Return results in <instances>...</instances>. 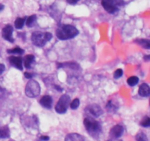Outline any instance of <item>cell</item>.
Segmentation results:
<instances>
[{
	"instance_id": "1f68e13d",
	"label": "cell",
	"mask_w": 150,
	"mask_h": 141,
	"mask_svg": "<svg viewBox=\"0 0 150 141\" xmlns=\"http://www.w3.org/2000/svg\"><path fill=\"white\" fill-rule=\"evenodd\" d=\"M54 87H55V89L57 90H59V92H62V91L63 90L62 88L61 87L59 86V85H55V86H54Z\"/></svg>"
},
{
	"instance_id": "4fadbf2b",
	"label": "cell",
	"mask_w": 150,
	"mask_h": 141,
	"mask_svg": "<svg viewBox=\"0 0 150 141\" xmlns=\"http://www.w3.org/2000/svg\"><path fill=\"white\" fill-rule=\"evenodd\" d=\"M23 63H24V66L26 67V68L31 69L35 63V56L32 54H28V55L25 56Z\"/></svg>"
},
{
	"instance_id": "9a60e30c",
	"label": "cell",
	"mask_w": 150,
	"mask_h": 141,
	"mask_svg": "<svg viewBox=\"0 0 150 141\" xmlns=\"http://www.w3.org/2000/svg\"><path fill=\"white\" fill-rule=\"evenodd\" d=\"M106 110L108 113H116L119 109V104L113 100H109L106 104Z\"/></svg>"
},
{
	"instance_id": "d6986e66",
	"label": "cell",
	"mask_w": 150,
	"mask_h": 141,
	"mask_svg": "<svg viewBox=\"0 0 150 141\" xmlns=\"http://www.w3.org/2000/svg\"><path fill=\"white\" fill-rule=\"evenodd\" d=\"M7 51L8 54H23L24 53V50L18 46H16L15 48H11V49H7Z\"/></svg>"
},
{
	"instance_id": "2e32d148",
	"label": "cell",
	"mask_w": 150,
	"mask_h": 141,
	"mask_svg": "<svg viewBox=\"0 0 150 141\" xmlns=\"http://www.w3.org/2000/svg\"><path fill=\"white\" fill-rule=\"evenodd\" d=\"M36 22H37V16L36 15H32V16L26 18L25 24H26V25L28 26V27H33V26L36 24Z\"/></svg>"
},
{
	"instance_id": "5bb4252c",
	"label": "cell",
	"mask_w": 150,
	"mask_h": 141,
	"mask_svg": "<svg viewBox=\"0 0 150 141\" xmlns=\"http://www.w3.org/2000/svg\"><path fill=\"white\" fill-rule=\"evenodd\" d=\"M139 94L142 97H148L150 95L149 86L146 83H143L140 85L139 89Z\"/></svg>"
},
{
	"instance_id": "7c38bea8",
	"label": "cell",
	"mask_w": 150,
	"mask_h": 141,
	"mask_svg": "<svg viewBox=\"0 0 150 141\" xmlns=\"http://www.w3.org/2000/svg\"><path fill=\"white\" fill-rule=\"evenodd\" d=\"M65 141H87L86 138L83 135L77 133H70L65 137Z\"/></svg>"
},
{
	"instance_id": "44dd1931",
	"label": "cell",
	"mask_w": 150,
	"mask_h": 141,
	"mask_svg": "<svg viewBox=\"0 0 150 141\" xmlns=\"http://www.w3.org/2000/svg\"><path fill=\"white\" fill-rule=\"evenodd\" d=\"M127 84H128L130 86L133 87L139 83V77H137V76H130V77H129L128 79H127Z\"/></svg>"
},
{
	"instance_id": "603a6c76",
	"label": "cell",
	"mask_w": 150,
	"mask_h": 141,
	"mask_svg": "<svg viewBox=\"0 0 150 141\" xmlns=\"http://www.w3.org/2000/svg\"><path fill=\"white\" fill-rule=\"evenodd\" d=\"M79 104H80V100L79 98H75L71 103H70V108L72 110H76L79 107Z\"/></svg>"
},
{
	"instance_id": "cb8c5ba5",
	"label": "cell",
	"mask_w": 150,
	"mask_h": 141,
	"mask_svg": "<svg viewBox=\"0 0 150 141\" xmlns=\"http://www.w3.org/2000/svg\"><path fill=\"white\" fill-rule=\"evenodd\" d=\"M141 125L144 127H149L150 126V118L148 116L144 117L143 120L141 121Z\"/></svg>"
},
{
	"instance_id": "4dcf8cb0",
	"label": "cell",
	"mask_w": 150,
	"mask_h": 141,
	"mask_svg": "<svg viewBox=\"0 0 150 141\" xmlns=\"http://www.w3.org/2000/svg\"><path fill=\"white\" fill-rule=\"evenodd\" d=\"M4 90L2 89L1 88H0V100L4 97Z\"/></svg>"
},
{
	"instance_id": "836d02e7",
	"label": "cell",
	"mask_w": 150,
	"mask_h": 141,
	"mask_svg": "<svg viewBox=\"0 0 150 141\" xmlns=\"http://www.w3.org/2000/svg\"><path fill=\"white\" fill-rule=\"evenodd\" d=\"M149 58H150L149 55H147V56H145V57H144V60H146V61H149Z\"/></svg>"
},
{
	"instance_id": "277c9868",
	"label": "cell",
	"mask_w": 150,
	"mask_h": 141,
	"mask_svg": "<svg viewBox=\"0 0 150 141\" xmlns=\"http://www.w3.org/2000/svg\"><path fill=\"white\" fill-rule=\"evenodd\" d=\"M25 93L29 98H36L40 93V86L35 80H30L26 85Z\"/></svg>"
},
{
	"instance_id": "30bf717a",
	"label": "cell",
	"mask_w": 150,
	"mask_h": 141,
	"mask_svg": "<svg viewBox=\"0 0 150 141\" xmlns=\"http://www.w3.org/2000/svg\"><path fill=\"white\" fill-rule=\"evenodd\" d=\"M9 62L13 67L16 68L18 70H23V60L20 57H16V56H11L9 57Z\"/></svg>"
},
{
	"instance_id": "3957f363",
	"label": "cell",
	"mask_w": 150,
	"mask_h": 141,
	"mask_svg": "<svg viewBox=\"0 0 150 141\" xmlns=\"http://www.w3.org/2000/svg\"><path fill=\"white\" fill-rule=\"evenodd\" d=\"M52 39V34L50 32H42L36 31L32 34L31 40L32 43L38 47H42L48 41Z\"/></svg>"
},
{
	"instance_id": "e0dca14e",
	"label": "cell",
	"mask_w": 150,
	"mask_h": 141,
	"mask_svg": "<svg viewBox=\"0 0 150 141\" xmlns=\"http://www.w3.org/2000/svg\"><path fill=\"white\" fill-rule=\"evenodd\" d=\"M10 135V129L7 126H4L0 127V138H8Z\"/></svg>"
},
{
	"instance_id": "484cf974",
	"label": "cell",
	"mask_w": 150,
	"mask_h": 141,
	"mask_svg": "<svg viewBox=\"0 0 150 141\" xmlns=\"http://www.w3.org/2000/svg\"><path fill=\"white\" fill-rule=\"evenodd\" d=\"M114 3H115V4L117 5V7H118V8H120V7H124V5L125 4V2L124 0H114Z\"/></svg>"
},
{
	"instance_id": "4316f807",
	"label": "cell",
	"mask_w": 150,
	"mask_h": 141,
	"mask_svg": "<svg viewBox=\"0 0 150 141\" xmlns=\"http://www.w3.org/2000/svg\"><path fill=\"white\" fill-rule=\"evenodd\" d=\"M79 1H80V0H67V2L68 3V4H72V5H74V4H77Z\"/></svg>"
},
{
	"instance_id": "52a82bcc",
	"label": "cell",
	"mask_w": 150,
	"mask_h": 141,
	"mask_svg": "<svg viewBox=\"0 0 150 141\" xmlns=\"http://www.w3.org/2000/svg\"><path fill=\"white\" fill-rule=\"evenodd\" d=\"M101 4L105 11L109 14H115L120 10L115 4L114 0H101Z\"/></svg>"
},
{
	"instance_id": "e575fe53",
	"label": "cell",
	"mask_w": 150,
	"mask_h": 141,
	"mask_svg": "<svg viewBox=\"0 0 150 141\" xmlns=\"http://www.w3.org/2000/svg\"><path fill=\"white\" fill-rule=\"evenodd\" d=\"M11 141H14V140H11Z\"/></svg>"
},
{
	"instance_id": "7a4b0ae2",
	"label": "cell",
	"mask_w": 150,
	"mask_h": 141,
	"mask_svg": "<svg viewBox=\"0 0 150 141\" xmlns=\"http://www.w3.org/2000/svg\"><path fill=\"white\" fill-rule=\"evenodd\" d=\"M83 125L90 136L94 138L99 137L102 132V126L99 121L95 120L94 118L88 116L83 120Z\"/></svg>"
},
{
	"instance_id": "d6a6232c",
	"label": "cell",
	"mask_w": 150,
	"mask_h": 141,
	"mask_svg": "<svg viewBox=\"0 0 150 141\" xmlns=\"http://www.w3.org/2000/svg\"><path fill=\"white\" fill-rule=\"evenodd\" d=\"M4 4H0V12L2 11V10H4Z\"/></svg>"
},
{
	"instance_id": "ffe728a7",
	"label": "cell",
	"mask_w": 150,
	"mask_h": 141,
	"mask_svg": "<svg viewBox=\"0 0 150 141\" xmlns=\"http://www.w3.org/2000/svg\"><path fill=\"white\" fill-rule=\"evenodd\" d=\"M137 43L140 46H142L143 48L149 49L150 48V41L148 39H140L137 41Z\"/></svg>"
},
{
	"instance_id": "5b68a950",
	"label": "cell",
	"mask_w": 150,
	"mask_h": 141,
	"mask_svg": "<svg viewBox=\"0 0 150 141\" xmlns=\"http://www.w3.org/2000/svg\"><path fill=\"white\" fill-rule=\"evenodd\" d=\"M70 103V97L67 94H64L59 99L55 106V110L59 114H64L67 112Z\"/></svg>"
},
{
	"instance_id": "f1b7e54d",
	"label": "cell",
	"mask_w": 150,
	"mask_h": 141,
	"mask_svg": "<svg viewBox=\"0 0 150 141\" xmlns=\"http://www.w3.org/2000/svg\"><path fill=\"white\" fill-rule=\"evenodd\" d=\"M4 70H5V66H4V65L0 63V75L2 74Z\"/></svg>"
},
{
	"instance_id": "d4e9b609",
	"label": "cell",
	"mask_w": 150,
	"mask_h": 141,
	"mask_svg": "<svg viewBox=\"0 0 150 141\" xmlns=\"http://www.w3.org/2000/svg\"><path fill=\"white\" fill-rule=\"evenodd\" d=\"M123 75V70L122 69L119 68L114 73V79H119V78L122 77Z\"/></svg>"
},
{
	"instance_id": "6da1fadb",
	"label": "cell",
	"mask_w": 150,
	"mask_h": 141,
	"mask_svg": "<svg viewBox=\"0 0 150 141\" xmlns=\"http://www.w3.org/2000/svg\"><path fill=\"white\" fill-rule=\"evenodd\" d=\"M79 34V31L77 28L70 24L60 25L56 30L57 37L62 41L72 39L77 36Z\"/></svg>"
},
{
	"instance_id": "f546056e",
	"label": "cell",
	"mask_w": 150,
	"mask_h": 141,
	"mask_svg": "<svg viewBox=\"0 0 150 141\" xmlns=\"http://www.w3.org/2000/svg\"><path fill=\"white\" fill-rule=\"evenodd\" d=\"M50 137L48 136H46V135H45V136H41L40 137V140L42 141H48L49 140Z\"/></svg>"
},
{
	"instance_id": "7402d4cb",
	"label": "cell",
	"mask_w": 150,
	"mask_h": 141,
	"mask_svg": "<svg viewBox=\"0 0 150 141\" xmlns=\"http://www.w3.org/2000/svg\"><path fill=\"white\" fill-rule=\"evenodd\" d=\"M136 141H148V138L146 135L142 132H139V133L136 135Z\"/></svg>"
},
{
	"instance_id": "ba28073f",
	"label": "cell",
	"mask_w": 150,
	"mask_h": 141,
	"mask_svg": "<svg viewBox=\"0 0 150 141\" xmlns=\"http://www.w3.org/2000/svg\"><path fill=\"white\" fill-rule=\"evenodd\" d=\"M13 28L10 24H7L4 26L2 29V32H1V35H2V38L5 39L6 41H9L10 43L14 42V39L13 38Z\"/></svg>"
},
{
	"instance_id": "9c48e42d",
	"label": "cell",
	"mask_w": 150,
	"mask_h": 141,
	"mask_svg": "<svg viewBox=\"0 0 150 141\" xmlns=\"http://www.w3.org/2000/svg\"><path fill=\"white\" fill-rule=\"evenodd\" d=\"M124 133V128L121 125H116L114 127L111 128L110 131V135L114 139L120 137Z\"/></svg>"
},
{
	"instance_id": "83f0119b",
	"label": "cell",
	"mask_w": 150,
	"mask_h": 141,
	"mask_svg": "<svg viewBox=\"0 0 150 141\" xmlns=\"http://www.w3.org/2000/svg\"><path fill=\"white\" fill-rule=\"evenodd\" d=\"M24 76L26 79H31V78H32V76H33V73H29V72H25Z\"/></svg>"
},
{
	"instance_id": "8992f818",
	"label": "cell",
	"mask_w": 150,
	"mask_h": 141,
	"mask_svg": "<svg viewBox=\"0 0 150 141\" xmlns=\"http://www.w3.org/2000/svg\"><path fill=\"white\" fill-rule=\"evenodd\" d=\"M85 112L87 113L88 115H89V117L92 118H98L100 115H102L103 111L102 108L100 107L98 104H90V105H88L87 107L85 108Z\"/></svg>"
},
{
	"instance_id": "ac0fdd59",
	"label": "cell",
	"mask_w": 150,
	"mask_h": 141,
	"mask_svg": "<svg viewBox=\"0 0 150 141\" xmlns=\"http://www.w3.org/2000/svg\"><path fill=\"white\" fill-rule=\"evenodd\" d=\"M26 17H23V18L18 17L14 21L15 27H16L17 29H22V28L23 27V26H24L25 21H26Z\"/></svg>"
},
{
	"instance_id": "d590c367",
	"label": "cell",
	"mask_w": 150,
	"mask_h": 141,
	"mask_svg": "<svg viewBox=\"0 0 150 141\" xmlns=\"http://www.w3.org/2000/svg\"><path fill=\"white\" fill-rule=\"evenodd\" d=\"M119 141H120V140H119Z\"/></svg>"
},
{
	"instance_id": "8fae6325",
	"label": "cell",
	"mask_w": 150,
	"mask_h": 141,
	"mask_svg": "<svg viewBox=\"0 0 150 141\" xmlns=\"http://www.w3.org/2000/svg\"><path fill=\"white\" fill-rule=\"evenodd\" d=\"M40 105L42 106V107H44V108L48 109V110L51 109L53 104L52 97H51V95H43V96L40 98Z\"/></svg>"
}]
</instances>
